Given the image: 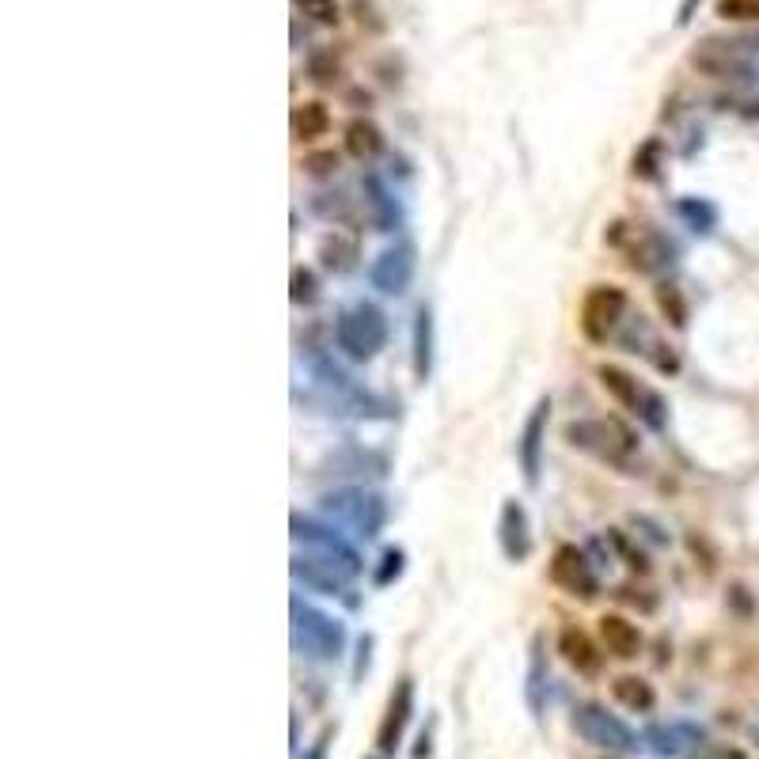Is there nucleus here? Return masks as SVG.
Here are the masks:
<instances>
[{
	"label": "nucleus",
	"mask_w": 759,
	"mask_h": 759,
	"mask_svg": "<svg viewBox=\"0 0 759 759\" xmlns=\"http://www.w3.org/2000/svg\"><path fill=\"white\" fill-rule=\"evenodd\" d=\"M566 441L573 449L596 455V460L612 463V467H627L630 455L638 452V441L622 422L615 418H581V422H570L566 426Z\"/></svg>",
	"instance_id": "nucleus-1"
},
{
	"label": "nucleus",
	"mask_w": 759,
	"mask_h": 759,
	"mask_svg": "<svg viewBox=\"0 0 759 759\" xmlns=\"http://www.w3.org/2000/svg\"><path fill=\"white\" fill-rule=\"evenodd\" d=\"M334 339L339 349L354 361H372L388 346V319L377 304H354L334 319Z\"/></svg>",
	"instance_id": "nucleus-2"
},
{
	"label": "nucleus",
	"mask_w": 759,
	"mask_h": 759,
	"mask_svg": "<svg viewBox=\"0 0 759 759\" xmlns=\"http://www.w3.org/2000/svg\"><path fill=\"white\" fill-rule=\"evenodd\" d=\"M319 509H323V513L331 517L334 524H342V529H349L354 535H361V539H377L380 529H383V521H388V506H383L380 494L357 490V486H349V490L323 494Z\"/></svg>",
	"instance_id": "nucleus-3"
},
{
	"label": "nucleus",
	"mask_w": 759,
	"mask_h": 759,
	"mask_svg": "<svg viewBox=\"0 0 759 759\" xmlns=\"http://www.w3.org/2000/svg\"><path fill=\"white\" fill-rule=\"evenodd\" d=\"M293 642H297V650L308 653V657L334 661L346 650V627H342L334 615L319 612V607L293 601Z\"/></svg>",
	"instance_id": "nucleus-4"
},
{
	"label": "nucleus",
	"mask_w": 759,
	"mask_h": 759,
	"mask_svg": "<svg viewBox=\"0 0 759 759\" xmlns=\"http://www.w3.org/2000/svg\"><path fill=\"white\" fill-rule=\"evenodd\" d=\"M293 539L304 543L311 555H319L331 566H339L346 578H357V573H361V555L354 550V543L342 539V535L334 529H327V524H316V521H308V517L293 513Z\"/></svg>",
	"instance_id": "nucleus-5"
},
{
	"label": "nucleus",
	"mask_w": 759,
	"mask_h": 759,
	"mask_svg": "<svg viewBox=\"0 0 759 759\" xmlns=\"http://www.w3.org/2000/svg\"><path fill=\"white\" fill-rule=\"evenodd\" d=\"M622 311H627V293L619 285H593L581 297V311H578L581 334L589 342H607L615 334V327L622 323Z\"/></svg>",
	"instance_id": "nucleus-6"
},
{
	"label": "nucleus",
	"mask_w": 759,
	"mask_h": 759,
	"mask_svg": "<svg viewBox=\"0 0 759 759\" xmlns=\"http://www.w3.org/2000/svg\"><path fill=\"white\" fill-rule=\"evenodd\" d=\"M573 730L585 745L604 748V752H635L638 737L619 722L615 714H607L596 702H585V707L573 710Z\"/></svg>",
	"instance_id": "nucleus-7"
},
{
	"label": "nucleus",
	"mask_w": 759,
	"mask_h": 759,
	"mask_svg": "<svg viewBox=\"0 0 759 759\" xmlns=\"http://www.w3.org/2000/svg\"><path fill=\"white\" fill-rule=\"evenodd\" d=\"M550 581L566 596H578V601H593L601 593V581H596L585 550L573 547V543H558L555 547V555H550Z\"/></svg>",
	"instance_id": "nucleus-8"
},
{
	"label": "nucleus",
	"mask_w": 759,
	"mask_h": 759,
	"mask_svg": "<svg viewBox=\"0 0 759 759\" xmlns=\"http://www.w3.org/2000/svg\"><path fill=\"white\" fill-rule=\"evenodd\" d=\"M414 270H418V251H414L411 239H399V244L383 247L377 259H372L369 282H372V289L388 293V297H399V293L411 289Z\"/></svg>",
	"instance_id": "nucleus-9"
},
{
	"label": "nucleus",
	"mask_w": 759,
	"mask_h": 759,
	"mask_svg": "<svg viewBox=\"0 0 759 759\" xmlns=\"http://www.w3.org/2000/svg\"><path fill=\"white\" fill-rule=\"evenodd\" d=\"M547 422H550V399H539L532 414L524 418L521 441H517V460H521L524 483L535 486L543 471V441H547Z\"/></svg>",
	"instance_id": "nucleus-10"
},
{
	"label": "nucleus",
	"mask_w": 759,
	"mask_h": 759,
	"mask_svg": "<svg viewBox=\"0 0 759 759\" xmlns=\"http://www.w3.org/2000/svg\"><path fill=\"white\" fill-rule=\"evenodd\" d=\"M414 714V680L411 676H403V680L395 684V691H391L388 699V714H383L380 722V733H377V745L383 756H395L399 740H403V730L406 722H411Z\"/></svg>",
	"instance_id": "nucleus-11"
},
{
	"label": "nucleus",
	"mask_w": 759,
	"mask_h": 759,
	"mask_svg": "<svg viewBox=\"0 0 759 759\" xmlns=\"http://www.w3.org/2000/svg\"><path fill=\"white\" fill-rule=\"evenodd\" d=\"M498 543H501V555H506L509 562H529L532 532H529V513H524L521 501H506V506H501Z\"/></svg>",
	"instance_id": "nucleus-12"
},
{
	"label": "nucleus",
	"mask_w": 759,
	"mask_h": 759,
	"mask_svg": "<svg viewBox=\"0 0 759 759\" xmlns=\"http://www.w3.org/2000/svg\"><path fill=\"white\" fill-rule=\"evenodd\" d=\"M558 653H562V661L578 676H596L604 668L601 645H596L581 627H562V630H558Z\"/></svg>",
	"instance_id": "nucleus-13"
},
{
	"label": "nucleus",
	"mask_w": 759,
	"mask_h": 759,
	"mask_svg": "<svg viewBox=\"0 0 759 759\" xmlns=\"http://www.w3.org/2000/svg\"><path fill=\"white\" fill-rule=\"evenodd\" d=\"M289 570H293V578L304 581V585L311 589V593H323V596H339L342 585L349 581L339 566H331L327 558H319V555H293Z\"/></svg>",
	"instance_id": "nucleus-14"
},
{
	"label": "nucleus",
	"mask_w": 759,
	"mask_h": 759,
	"mask_svg": "<svg viewBox=\"0 0 759 759\" xmlns=\"http://www.w3.org/2000/svg\"><path fill=\"white\" fill-rule=\"evenodd\" d=\"M601 642L612 657L619 661H635L642 653V630L619 612H604L601 615Z\"/></svg>",
	"instance_id": "nucleus-15"
},
{
	"label": "nucleus",
	"mask_w": 759,
	"mask_h": 759,
	"mask_svg": "<svg viewBox=\"0 0 759 759\" xmlns=\"http://www.w3.org/2000/svg\"><path fill=\"white\" fill-rule=\"evenodd\" d=\"M596 377H601V388L615 399V403L622 406V411L642 414L645 391H650V388H642V383L630 377L627 369H619V365H601V369H596Z\"/></svg>",
	"instance_id": "nucleus-16"
},
{
	"label": "nucleus",
	"mask_w": 759,
	"mask_h": 759,
	"mask_svg": "<svg viewBox=\"0 0 759 759\" xmlns=\"http://www.w3.org/2000/svg\"><path fill=\"white\" fill-rule=\"evenodd\" d=\"M361 190H365V205H369V221L377 225V232H395L399 228V205L391 198V190L383 187L380 175H365L361 179Z\"/></svg>",
	"instance_id": "nucleus-17"
},
{
	"label": "nucleus",
	"mask_w": 759,
	"mask_h": 759,
	"mask_svg": "<svg viewBox=\"0 0 759 759\" xmlns=\"http://www.w3.org/2000/svg\"><path fill=\"white\" fill-rule=\"evenodd\" d=\"M627 254H630V270L653 274V270H661L665 262H673V244H668L665 236H657V232H642Z\"/></svg>",
	"instance_id": "nucleus-18"
},
{
	"label": "nucleus",
	"mask_w": 759,
	"mask_h": 759,
	"mask_svg": "<svg viewBox=\"0 0 759 759\" xmlns=\"http://www.w3.org/2000/svg\"><path fill=\"white\" fill-rule=\"evenodd\" d=\"M316 254H319V262H323V270H331V274H349V270L357 266V259H361L357 244L349 236H342V232H327V236L319 239Z\"/></svg>",
	"instance_id": "nucleus-19"
},
{
	"label": "nucleus",
	"mask_w": 759,
	"mask_h": 759,
	"mask_svg": "<svg viewBox=\"0 0 759 759\" xmlns=\"http://www.w3.org/2000/svg\"><path fill=\"white\" fill-rule=\"evenodd\" d=\"M327 130H331V110H327L319 99L297 103V107H293V138H297L300 145H311V141H319Z\"/></svg>",
	"instance_id": "nucleus-20"
},
{
	"label": "nucleus",
	"mask_w": 759,
	"mask_h": 759,
	"mask_svg": "<svg viewBox=\"0 0 759 759\" xmlns=\"http://www.w3.org/2000/svg\"><path fill=\"white\" fill-rule=\"evenodd\" d=\"M342 133H346L342 141H346L349 156L372 159V156H380V152H383V133H380L377 122H369V118H349Z\"/></svg>",
	"instance_id": "nucleus-21"
},
{
	"label": "nucleus",
	"mask_w": 759,
	"mask_h": 759,
	"mask_svg": "<svg viewBox=\"0 0 759 759\" xmlns=\"http://www.w3.org/2000/svg\"><path fill=\"white\" fill-rule=\"evenodd\" d=\"M612 695L619 707L635 710V714H650V710L657 707V691H653V684L642 680V676H619V680H612Z\"/></svg>",
	"instance_id": "nucleus-22"
},
{
	"label": "nucleus",
	"mask_w": 759,
	"mask_h": 759,
	"mask_svg": "<svg viewBox=\"0 0 759 759\" xmlns=\"http://www.w3.org/2000/svg\"><path fill=\"white\" fill-rule=\"evenodd\" d=\"M434 372V311L422 308L414 319V377L422 383Z\"/></svg>",
	"instance_id": "nucleus-23"
},
{
	"label": "nucleus",
	"mask_w": 759,
	"mask_h": 759,
	"mask_svg": "<svg viewBox=\"0 0 759 759\" xmlns=\"http://www.w3.org/2000/svg\"><path fill=\"white\" fill-rule=\"evenodd\" d=\"M543 687H547V668H543V642L532 638V653H529V707L532 714L539 718L543 710Z\"/></svg>",
	"instance_id": "nucleus-24"
},
{
	"label": "nucleus",
	"mask_w": 759,
	"mask_h": 759,
	"mask_svg": "<svg viewBox=\"0 0 759 759\" xmlns=\"http://www.w3.org/2000/svg\"><path fill=\"white\" fill-rule=\"evenodd\" d=\"M676 213L691 225L695 232H710L718 225V210L710 202H702V198H680V205H676Z\"/></svg>",
	"instance_id": "nucleus-25"
},
{
	"label": "nucleus",
	"mask_w": 759,
	"mask_h": 759,
	"mask_svg": "<svg viewBox=\"0 0 759 759\" xmlns=\"http://www.w3.org/2000/svg\"><path fill=\"white\" fill-rule=\"evenodd\" d=\"M657 304H661V311H665L668 323H673L676 331H684V327H687V304L680 297V289H676V285H661Z\"/></svg>",
	"instance_id": "nucleus-26"
},
{
	"label": "nucleus",
	"mask_w": 759,
	"mask_h": 759,
	"mask_svg": "<svg viewBox=\"0 0 759 759\" xmlns=\"http://www.w3.org/2000/svg\"><path fill=\"white\" fill-rule=\"evenodd\" d=\"M657 167H661V141H645V145L635 152V159H630V171H635L638 179H657Z\"/></svg>",
	"instance_id": "nucleus-27"
},
{
	"label": "nucleus",
	"mask_w": 759,
	"mask_h": 759,
	"mask_svg": "<svg viewBox=\"0 0 759 759\" xmlns=\"http://www.w3.org/2000/svg\"><path fill=\"white\" fill-rule=\"evenodd\" d=\"M289 300L293 304H316L319 300V282H316V274H311V270H304V266L293 270V277H289Z\"/></svg>",
	"instance_id": "nucleus-28"
},
{
	"label": "nucleus",
	"mask_w": 759,
	"mask_h": 759,
	"mask_svg": "<svg viewBox=\"0 0 759 759\" xmlns=\"http://www.w3.org/2000/svg\"><path fill=\"white\" fill-rule=\"evenodd\" d=\"M406 570V550L403 547H388L380 555V566H377V585H391V581H399Z\"/></svg>",
	"instance_id": "nucleus-29"
},
{
	"label": "nucleus",
	"mask_w": 759,
	"mask_h": 759,
	"mask_svg": "<svg viewBox=\"0 0 759 759\" xmlns=\"http://www.w3.org/2000/svg\"><path fill=\"white\" fill-rule=\"evenodd\" d=\"M714 12L722 15V20L759 23V0H718Z\"/></svg>",
	"instance_id": "nucleus-30"
},
{
	"label": "nucleus",
	"mask_w": 759,
	"mask_h": 759,
	"mask_svg": "<svg viewBox=\"0 0 759 759\" xmlns=\"http://www.w3.org/2000/svg\"><path fill=\"white\" fill-rule=\"evenodd\" d=\"M339 58L334 54H311V61H308V76L316 80V84H323V87H331L334 80H339Z\"/></svg>",
	"instance_id": "nucleus-31"
},
{
	"label": "nucleus",
	"mask_w": 759,
	"mask_h": 759,
	"mask_svg": "<svg viewBox=\"0 0 759 759\" xmlns=\"http://www.w3.org/2000/svg\"><path fill=\"white\" fill-rule=\"evenodd\" d=\"M300 167L311 175V179H323V175L339 171V152H331V149H323V152H308Z\"/></svg>",
	"instance_id": "nucleus-32"
},
{
	"label": "nucleus",
	"mask_w": 759,
	"mask_h": 759,
	"mask_svg": "<svg viewBox=\"0 0 759 759\" xmlns=\"http://www.w3.org/2000/svg\"><path fill=\"white\" fill-rule=\"evenodd\" d=\"M304 15H311L316 23H339V0H293Z\"/></svg>",
	"instance_id": "nucleus-33"
},
{
	"label": "nucleus",
	"mask_w": 759,
	"mask_h": 759,
	"mask_svg": "<svg viewBox=\"0 0 759 759\" xmlns=\"http://www.w3.org/2000/svg\"><path fill=\"white\" fill-rule=\"evenodd\" d=\"M680 733L684 730H661V725H653V730H645V740H650V748H657L661 756H676L684 748Z\"/></svg>",
	"instance_id": "nucleus-34"
},
{
	"label": "nucleus",
	"mask_w": 759,
	"mask_h": 759,
	"mask_svg": "<svg viewBox=\"0 0 759 759\" xmlns=\"http://www.w3.org/2000/svg\"><path fill=\"white\" fill-rule=\"evenodd\" d=\"M331 737H334V730H331V725H327L323 737H319V740H316V748H311V752H308V759H323V756H327V740H331Z\"/></svg>",
	"instance_id": "nucleus-35"
}]
</instances>
